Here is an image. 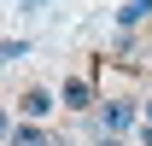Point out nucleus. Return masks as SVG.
I'll use <instances>...</instances> for the list:
<instances>
[{"label": "nucleus", "instance_id": "0eeeda50", "mask_svg": "<svg viewBox=\"0 0 152 146\" xmlns=\"http://www.w3.org/2000/svg\"><path fill=\"white\" fill-rule=\"evenodd\" d=\"M6 134H12V117H6V111H0V140H6Z\"/></svg>", "mask_w": 152, "mask_h": 146}, {"label": "nucleus", "instance_id": "1a4fd4ad", "mask_svg": "<svg viewBox=\"0 0 152 146\" xmlns=\"http://www.w3.org/2000/svg\"><path fill=\"white\" fill-rule=\"evenodd\" d=\"M94 146H123V140H117V134H99V140H94Z\"/></svg>", "mask_w": 152, "mask_h": 146}, {"label": "nucleus", "instance_id": "39448f33", "mask_svg": "<svg viewBox=\"0 0 152 146\" xmlns=\"http://www.w3.org/2000/svg\"><path fill=\"white\" fill-rule=\"evenodd\" d=\"M146 18H152V0H129V6L117 12V23H123V29H140Z\"/></svg>", "mask_w": 152, "mask_h": 146}, {"label": "nucleus", "instance_id": "6e6552de", "mask_svg": "<svg viewBox=\"0 0 152 146\" xmlns=\"http://www.w3.org/2000/svg\"><path fill=\"white\" fill-rule=\"evenodd\" d=\"M18 6H23V12H41V6H47V0H18Z\"/></svg>", "mask_w": 152, "mask_h": 146}, {"label": "nucleus", "instance_id": "423d86ee", "mask_svg": "<svg viewBox=\"0 0 152 146\" xmlns=\"http://www.w3.org/2000/svg\"><path fill=\"white\" fill-rule=\"evenodd\" d=\"M23 53H29V41H23V35H12V41H0V58H23Z\"/></svg>", "mask_w": 152, "mask_h": 146}, {"label": "nucleus", "instance_id": "f03ea898", "mask_svg": "<svg viewBox=\"0 0 152 146\" xmlns=\"http://www.w3.org/2000/svg\"><path fill=\"white\" fill-rule=\"evenodd\" d=\"M58 99H64L70 111H99V88L88 82V76H70V82L58 88Z\"/></svg>", "mask_w": 152, "mask_h": 146}, {"label": "nucleus", "instance_id": "20e7f679", "mask_svg": "<svg viewBox=\"0 0 152 146\" xmlns=\"http://www.w3.org/2000/svg\"><path fill=\"white\" fill-rule=\"evenodd\" d=\"M12 146H58V140H53L41 123H18V128H12Z\"/></svg>", "mask_w": 152, "mask_h": 146}, {"label": "nucleus", "instance_id": "9b49d317", "mask_svg": "<svg viewBox=\"0 0 152 146\" xmlns=\"http://www.w3.org/2000/svg\"><path fill=\"white\" fill-rule=\"evenodd\" d=\"M146 128H152V99H146Z\"/></svg>", "mask_w": 152, "mask_h": 146}, {"label": "nucleus", "instance_id": "f257e3e1", "mask_svg": "<svg viewBox=\"0 0 152 146\" xmlns=\"http://www.w3.org/2000/svg\"><path fill=\"white\" fill-rule=\"evenodd\" d=\"M94 117H99V134H117V140H123V134L134 128V117H140V111H134L129 99H99Z\"/></svg>", "mask_w": 152, "mask_h": 146}, {"label": "nucleus", "instance_id": "7ed1b4c3", "mask_svg": "<svg viewBox=\"0 0 152 146\" xmlns=\"http://www.w3.org/2000/svg\"><path fill=\"white\" fill-rule=\"evenodd\" d=\"M53 105H58V99H53L47 88H23V93H18V111H23V123H47V117H53Z\"/></svg>", "mask_w": 152, "mask_h": 146}, {"label": "nucleus", "instance_id": "9d476101", "mask_svg": "<svg viewBox=\"0 0 152 146\" xmlns=\"http://www.w3.org/2000/svg\"><path fill=\"white\" fill-rule=\"evenodd\" d=\"M140 146H152V128H146V134H140Z\"/></svg>", "mask_w": 152, "mask_h": 146}]
</instances>
